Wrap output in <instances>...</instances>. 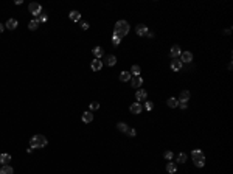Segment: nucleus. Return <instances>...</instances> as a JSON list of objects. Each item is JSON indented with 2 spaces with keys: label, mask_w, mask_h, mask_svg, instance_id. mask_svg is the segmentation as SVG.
<instances>
[{
  "label": "nucleus",
  "mask_w": 233,
  "mask_h": 174,
  "mask_svg": "<svg viewBox=\"0 0 233 174\" xmlns=\"http://www.w3.org/2000/svg\"><path fill=\"white\" fill-rule=\"evenodd\" d=\"M179 107H180L182 110H187V109H188V103H180V101H179Z\"/></svg>",
  "instance_id": "f704fd0d"
},
{
  "label": "nucleus",
  "mask_w": 233,
  "mask_h": 174,
  "mask_svg": "<svg viewBox=\"0 0 233 174\" xmlns=\"http://www.w3.org/2000/svg\"><path fill=\"white\" fill-rule=\"evenodd\" d=\"M17 25H19V22H17L16 19H10L8 22L5 23V28H8V30H16Z\"/></svg>",
  "instance_id": "f8f14e48"
},
{
  "label": "nucleus",
  "mask_w": 233,
  "mask_h": 174,
  "mask_svg": "<svg viewBox=\"0 0 233 174\" xmlns=\"http://www.w3.org/2000/svg\"><path fill=\"white\" fill-rule=\"evenodd\" d=\"M40 23H39V20L37 19H33V20H30V23H28V28L31 30V31H34V30H37V26H39Z\"/></svg>",
  "instance_id": "b1692460"
},
{
  "label": "nucleus",
  "mask_w": 233,
  "mask_h": 174,
  "mask_svg": "<svg viewBox=\"0 0 233 174\" xmlns=\"http://www.w3.org/2000/svg\"><path fill=\"white\" fill-rule=\"evenodd\" d=\"M140 72H141V68H140V65H137V64H134V65L131 67V75H134V76H140Z\"/></svg>",
  "instance_id": "a878e982"
},
{
  "label": "nucleus",
  "mask_w": 233,
  "mask_h": 174,
  "mask_svg": "<svg viewBox=\"0 0 233 174\" xmlns=\"http://www.w3.org/2000/svg\"><path fill=\"white\" fill-rule=\"evenodd\" d=\"M166 104H168V107L174 109V107H177V106H179V100H177V98H174V96H171V98H168Z\"/></svg>",
  "instance_id": "2eb2a0df"
},
{
  "label": "nucleus",
  "mask_w": 233,
  "mask_h": 174,
  "mask_svg": "<svg viewBox=\"0 0 233 174\" xmlns=\"http://www.w3.org/2000/svg\"><path fill=\"white\" fill-rule=\"evenodd\" d=\"M127 128H129V126H127V124H126L125 121H120L118 124H116V129L121 131V132H126V131H127Z\"/></svg>",
  "instance_id": "bb28decb"
},
{
  "label": "nucleus",
  "mask_w": 233,
  "mask_h": 174,
  "mask_svg": "<svg viewBox=\"0 0 233 174\" xmlns=\"http://www.w3.org/2000/svg\"><path fill=\"white\" fill-rule=\"evenodd\" d=\"M37 20H39V23L40 22H47V14H45V12H42V14L37 17Z\"/></svg>",
  "instance_id": "72a5a7b5"
},
{
  "label": "nucleus",
  "mask_w": 233,
  "mask_h": 174,
  "mask_svg": "<svg viewBox=\"0 0 233 174\" xmlns=\"http://www.w3.org/2000/svg\"><path fill=\"white\" fill-rule=\"evenodd\" d=\"M120 42H121V39L118 37V36H112V44L116 47V45H120Z\"/></svg>",
  "instance_id": "2f4dec72"
},
{
  "label": "nucleus",
  "mask_w": 233,
  "mask_h": 174,
  "mask_svg": "<svg viewBox=\"0 0 233 174\" xmlns=\"http://www.w3.org/2000/svg\"><path fill=\"white\" fill-rule=\"evenodd\" d=\"M166 171H168L169 174H174V173L177 171V165H176L174 162H168V165H166Z\"/></svg>",
  "instance_id": "5701e85b"
},
{
  "label": "nucleus",
  "mask_w": 233,
  "mask_h": 174,
  "mask_svg": "<svg viewBox=\"0 0 233 174\" xmlns=\"http://www.w3.org/2000/svg\"><path fill=\"white\" fill-rule=\"evenodd\" d=\"M131 78H132L131 72H121V73H120V81H123V82L131 81Z\"/></svg>",
  "instance_id": "6ab92c4d"
},
{
  "label": "nucleus",
  "mask_w": 233,
  "mask_h": 174,
  "mask_svg": "<svg viewBox=\"0 0 233 174\" xmlns=\"http://www.w3.org/2000/svg\"><path fill=\"white\" fill-rule=\"evenodd\" d=\"M30 148H33V149H39V145H37V137H36V135H33V137L30 138Z\"/></svg>",
  "instance_id": "393cba45"
},
{
  "label": "nucleus",
  "mask_w": 233,
  "mask_h": 174,
  "mask_svg": "<svg viewBox=\"0 0 233 174\" xmlns=\"http://www.w3.org/2000/svg\"><path fill=\"white\" fill-rule=\"evenodd\" d=\"M179 100L180 103H188V100H190V92L188 90H183V92H180V95H179Z\"/></svg>",
  "instance_id": "ddd939ff"
},
{
  "label": "nucleus",
  "mask_w": 233,
  "mask_h": 174,
  "mask_svg": "<svg viewBox=\"0 0 233 174\" xmlns=\"http://www.w3.org/2000/svg\"><path fill=\"white\" fill-rule=\"evenodd\" d=\"M97 109H100V103L98 101L90 103V112H93V110H97Z\"/></svg>",
  "instance_id": "c85d7f7f"
},
{
  "label": "nucleus",
  "mask_w": 233,
  "mask_h": 174,
  "mask_svg": "<svg viewBox=\"0 0 233 174\" xmlns=\"http://www.w3.org/2000/svg\"><path fill=\"white\" fill-rule=\"evenodd\" d=\"M83 121H84V123H90V121H93V114L90 112V110H87V112L83 114Z\"/></svg>",
  "instance_id": "a211bd4d"
},
{
  "label": "nucleus",
  "mask_w": 233,
  "mask_h": 174,
  "mask_svg": "<svg viewBox=\"0 0 233 174\" xmlns=\"http://www.w3.org/2000/svg\"><path fill=\"white\" fill-rule=\"evenodd\" d=\"M182 61L179 59V58H176V59H173V62H171V68H173L174 72H179L180 68H182Z\"/></svg>",
  "instance_id": "9d476101"
},
{
  "label": "nucleus",
  "mask_w": 233,
  "mask_h": 174,
  "mask_svg": "<svg viewBox=\"0 0 233 174\" xmlns=\"http://www.w3.org/2000/svg\"><path fill=\"white\" fill-rule=\"evenodd\" d=\"M81 28H83V30H89V23L87 22H83V23H81Z\"/></svg>",
  "instance_id": "c9c22d12"
},
{
  "label": "nucleus",
  "mask_w": 233,
  "mask_h": 174,
  "mask_svg": "<svg viewBox=\"0 0 233 174\" xmlns=\"http://www.w3.org/2000/svg\"><path fill=\"white\" fill-rule=\"evenodd\" d=\"M129 110H131L132 114H137V115H138V114H141V112H143V106H141L140 103H134V104H131Z\"/></svg>",
  "instance_id": "0eeeda50"
},
{
  "label": "nucleus",
  "mask_w": 233,
  "mask_h": 174,
  "mask_svg": "<svg viewBox=\"0 0 233 174\" xmlns=\"http://www.w3.org/2000/svg\"><path fill=\"white\" fill-rule=\"evenodd\" d=\"M163 157H165L166 160H173V157H174V154H173V152H171V151H166V152H165V154H163Z\"/></svg>",
  "instance_id": "473e14b6"
},
{
  "label": "nucleus",
  "mask_w": 233,
  "mask_h": 174,
  "mask_svg": "<svg viewBox=\"0 0 233 174\" xmlns=\"http://www.w3.org/2000/svg\"><path fill=\"white\" fill-rule=\"evenodd\" d=\"M191 159H193V162H194V165L197 166V168H202V166L205 165V157H204V152L201 149H193Z\"/></svg>",
  "instance_id": "f03ea898"
},
{
  "label": "nucleus",
  "mask_w": 233,
  "mask_h": 174,
  "mask_svg": "<svg viewBox=\"0 0 233 174\" xmlns=\"http://www.w3.org/2000/svg\"><path fill=\"white\" fill-rule=\"evenodd\" d=\"M36 137H37V145H39V149H40V148H45L47 143H48V142H47V138H45L44 135H40V134H39V135H36Z\"/></svg>",
  "instance_id": "f3484780"
},
{
  "label": "nucleus",
  "mask_w": 233,
  "mask_h": 174,
  "mask_svg": "<svg viewBox=\"0 0 233 174\" xmlns=\"http://www.w3.org/2000/svg\"><path fill=\"white\" fill-rule=\"evenodd\" d=\"M3 30H5V25L0 23V33H3Z\"/></svg>",
  "instance_id": "e433bc0d"
},
{
  "label": "nucleus",
  "mask_w": 233,
  "mask_h": 174,
  "mask_svg": "<svg viewBox=\"0 0 233 174\" xmlns=\"http://www.w3.org/2000/svg\"><path fill=\"white\" fill-rule=\"evenodd\" d=\"M126 134H127L129 137H135V135H137V131H135L134 128H127V131H126Z\"/></svg>",
  "instance_id": "c756f323"
},
{
  "label": "nucleus",
  "mask_w": 233,
  "mask_h": 174,
  "mask_svg": "<svg viewBox=\"0 0 233 174\" xmlns=\"http://www.w3.org/2000/svg\"><path fill=\"white\" fill-rule=\"evenodd\" d=\"M68 17H70L72 22H78V20L81 19V12H79V11H70Z\"/></svg>",
  "instance_id": "dca6fc26"
},
{
  "label": "nucleus",
  "mask_w": 233,
  "mask_h": 174,
  "mask_svg": "<svg viewBox=\"0 0 233 174\" xmlns=\"http://www.w3.org/2000/svg\"><path fill=\"white\" fill-rule=\"evenodd\" d=\"M11 162V156L10 154H0V163L2 165H8Z\"/></svg>",
  "instance_id": "4be33fe9"
},
{
  "label": "nucleus",
  "mask_w": 233,
  "mask_h": 174,
  "mask_svg": "<svg viewBox=\"0 0 233 174\" xmlns=\"http://www.w3.org/2000/svg\"><path fill=\"white\" fill-rule=\"evenodd\" d=\"M106 64L109 67H114L116 64V58L114 56V54H109V56H106Z\"/></svg>",
  "instance_id": "412c9836"
},
{
  "label": "nucleus",
  "mask_w": 233,
  "mask_h": 174,
  "mask_svg": "<svg viewBox=\"0 0 233 174\" xmlns=\"http://www.w3.org/2000/svg\"><path fill=\"white\" fill-rule=\"evenodd\" d=\"M180 53H182V50H180V47H179V45H173V47H171L169 54H171V58H173V59L179 58V56H180Z\"/></svg>",
  "instance_id": "6e6552de"
},
{
  "label": "nucleus",
  "mask_w": 233,
  "mask_h": 174,
  "mask_svg": "<svg viewBox=\"0 0 233 174\" xmlns=\"http://www.w3.org/2000/svg\"><path fill=\"white\" fill-rule=\"evenodd\" d=\"M145 109H146V110H152V109H154V103L148 100V101L145 103Z\"/></svg>",
  "instance_id": "7c9ffc66"
},
{
  "label": "nucleus",
  "mask_w": 233,
  "mask_h": 174,
  "mask_svg": "<svg viewBox=\"0 0 233 174\" xmlns=\"http://www.w3.org/2000/svg\"><path fill=\"white\" fill-rule=\"evenodd\" d=\"M90 67H92V70H93V72L101 70V68H103V61H101V59H93V61H92V64H90Z\"/></svg>",
  "instance_id": "1a4fd4ad"
},
{
  "label": "nucleus",
  "mask_w": 233,
  "mask_h": 174,
  "mask_svg": "<svg viewBox=\"0 0 233 174\" xmlns=\"http://www.w3.org/2000/svg\"><path fill=\"white\" fill-rule=\"evenodd\" d=\"M129 30H131V26L126 20H118L114 26V36H118L120 39H123L129 33Z\"/></svg>",
  "instance_id": "f257e3e1"
},
{
  "label": "nucleus",
  "mask_w": 233,
  "mask_h": 174,
  "mask_svg": "<svg viewBox=\"0 0 233 174\" xmlns=\"http://www.w3.org/2000/svg\"><path fill=\"white\" fill-rule=\"evenodd\" d=\"M0 174H14V170H12L10 165H3L2 168H0Z\"/></svg>",
  "instance_id": "aec40b11"
},
{
  "label": "nucleus",
  "mask_w": 233,
  "mask_h": 174,
  "mask_svg": "<svg viewBox=\"0 0 233 174\" xmlns=\"http://www.w3.org/2000/svg\"><path fill=\"white\" fill-rule=\"evenodd\" d=\"M177 162H179V163H185V162H187V154H185V152H180V154L177 156Z\"/></svg>",
  "instance_id": "cd10ccee"
},
{
  "label": "nucleus",
  "mask_w": 233,
  "mask_h": 174,
  "mask_svg": "<svg viewBox=\"0 0 233 174\" xmlns=\"http://www.w3.org/2000/svg\"><path fill=\"white\" fill-rule=\"evenodd\" d=\"M93 54H95V59H101L104 56V50H103L101 47H95L93 48Z\"/></svg>",
  "instance_id": "4468645a"
},
{
  "label": "nucleus",
  "mask_w": 233,
  "mask_h": 174,
  "mask_svg": "<svg viewBox=\"0 0 233 174\" xmlns=\"http://www.w3.org/2000/svg\"><path fill=\"white\" fill-rule=\"evenodd\" d=\"M141 84H143V78L141 76H134V78H131V86L132 87H141Z\"/></svg>",
  "instance_id": "9b49d317"
},
{
  "label": "nucleus",
  "mask_w": 233,
  "mask_h": 174,
  "mask_svg": "<svg viewBox=\"0 0 233 174\" xmlns=\"http://www.w3.org/2000/svg\"><path fill=\"white\" fill-rule=\"evenodd\" d=\"M180 61H182V64H183V62H187V64H188V62H191V61H193V53L182 51L180 53Z\"/></svg>",
  "instance_id": "423d86ee"
},
{
  "label": "nucleus",
  "mask_w": 233,
  "mask_h": 174,
  "mask_svg": "<svg viewBox=\"0 0 233 174\" xmlns=\"http://www.w3.org/2000/svg\"><path fill=\"white\" fill-rule=\"evenodd\" d=\"M135 100H137V103L141 101V100H148V92L145 89H138L135 92Z\"/></svg>",
  "instance_id": "39448f33"
},
{
  "label": "nucleus",
  "mask_w": 233,
  "mask_h": 174,
  "mask_svg": "<svg viewBox=\"0 0 233 174\" xmlns=\"http://www.w3.org/2000/svg\"><path fill=\"white\" fill-rule=\"evenodd\" d=\"M28 11L34 16V19H37L40 14H42V6H40L39 3H36V2H33V3L28 5Z\"/></svg>",
  "instance_id": "7ed1b4c3"
},
{
  "label": "nucleus",
  "mask_w": 233,
  "mask_h": 174,
  "mask_svg": "<svg viewBox=\"0 0 233 174\" xmlns=\"http://www.w3.org/2000/svg\"><path fill=\"white\" fill-rule=\"evenodd\" d=\"M135 33L138 34V36H141V37H145V36H148V33H149V30H148V26H146V25H143V23H140V25H137V28H135Z\"/></svg>",
  "instance_id": "20e7f679"
}]
</instances>
